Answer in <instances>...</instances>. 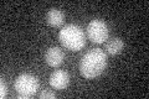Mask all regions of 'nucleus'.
Wrapping results in <instances>:
<instances>
[{"label": "nucleus", "instance_id": "nucleus-1", "mask_svg": "<svg viewBox=\"0 0 149 99\" xmlns=\"http://www.w3.org/2000/svg\"><path fill=\"white\" fill-rule=\"evenodd\" d=\"M107 67V53L101 48H92L82 56L80 72L85 78H96L104 72Z\"/></svg>", "mask_w": 149, "mask_h": 99}, {"label": "nucleus", "instance_id": "nucleus-2", "mask_svg": "<svg viewBox=\"0 0 149 99\" xmlns=\"http://www.w3.org/2000/svg\"><path fill=\"white\" fill-rule=\"evenodd\" d=\"M58 39L61 41L62 46L71 51H80L86 45L85 32L78 25L68 24L65 25L58 34Z\"/></svg>", "mask_w": 149, "mask_h": 99}, {"label": "nucleus", "instance_id": "nucleus-3", "mask_svg": "<svg viewBox=\"0 0 149 99\" xmlns=\"http://www.w3.org/2000/svg\"><path fill=\"white\" fill-rule=\"evenodd\" d=\"M39 79L37 77L32 76L30 73H22L14 82V88L17 93L19 99H27L29 97L34 96L39 89Z\"/></svg>", "mask_w": 149, "mask_h": 99}, {"label": "nucleus", "instance_id": "nucleus-4", "mask_svg": "<svg viewBox=\"0 0 149 99\" xmlns=\"http://www.w3.org/2000/svg\"><path fill=\"white\" fill-rule=\"evenodd\" d=\"M86 32H87V37L95 44H103V42L108 40V35H109L107 24L102 20H98V19H95V20H92L88 24Z\"/></svg>", "mask_w": 149, "mask_h": 99}, {"label": "nucleus", "instance_id": "nucleus-5", "mask_svg": "<svg viewBox=\"0 0 149 99\" xmlns=\"http://www.w3.org/2000/svg\"><path fill=\"white\" fill-rule=\"evenodd\" d=\"M50 86L54 89H58V91H62V89L67 88V86L70 84V76L66 71L63 69H57L54 71L50 76Z\"/></svg>", "mask_w": 149, "mask_h": 99}, {"label": "nucleus", "instance_id": "nucleus-6", "mask_svg": "<svg viewBox=\"0 0 149 99\" xmlns=\"http://www.w3.org/2000/svg\"><path fill=\"white\" fill-rule=\"evenodd\" d=\"M63 58H65V55L60 47L52 46L46 50L45 52V61L51 67H58L63 62Z\"/></svg>", "mask_w": 149, "mask_h": 99}, {"label": "nucleus", "instance_id": "nucleus-7", "mask_svg": "<svg viewBox=\"0 0 149 99\" xmlns=\"http://www.w3.org/2000/svg\"><path fill=\"white\" fill-rule=\"evenodd\" d=\"M46 22L52 27H58L65 22V15L58 9H50L46 14Z\"/></svg>", "mask_w": 149, "mask_h": 99}, {"label": "nucleus", "instance_id": "nucleus-8", "mask_svg": "<svg viewBox=\"0 0 149 99\" xmlns=\"http://www.w3.org/2000/svg\"><path fill=\"white\" fill-rule=\"evenodd\" d=\"M123 47H124L123 40L119 39V37H113V39H111L106 42L104 51H106V53L114 56V55H118L123 50Z\"/></svg>", "mask_w": 149, "mask_h": 99}, {"label": "nucleus", "instance_id": "nucleus-9", "mask_svg": "<svg viewBox=\"0 0 149 99\" xmlns=\"http://www.w3.org/2000/svg\"><path fill=\"white\" fill-rule=\"evenodd\" d=\"M39 98H41V99H44V98H51V99H54V98H56V96H55L54 92L44 91V92H41V93L39 94Z\"/></svg>", "mask_w": 149, "mask_h": 99}, {"label": "nucleus", "instance_id": "nucleus-10", "mask_svg": "<svg viewBox=\"0 0 149 99\" xmlns=\"http://www.w3.org/2000/svg\"><path fill=\"white\" fill-rule=\"evenodd\" d=\"M0 87H1V89H0V97L5 98L8 96V86L5 84V82L1 81V82H0Z\"/></svg>", "mask_w": 149, "mask_h": 99}]
</instances>
